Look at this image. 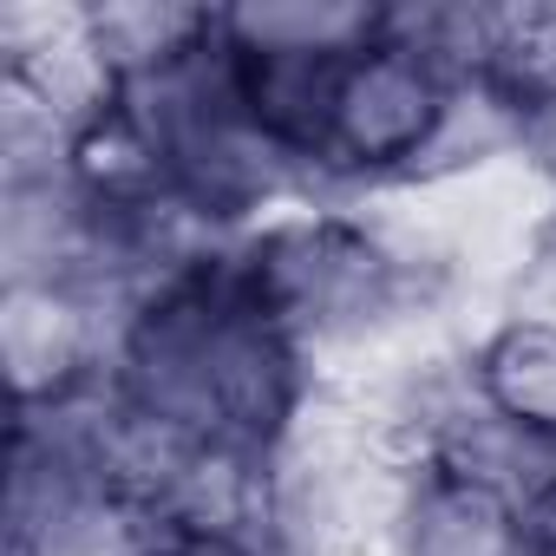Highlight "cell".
I'll return each mask as SVG.
<instances>
[{
  "label": "cell",
  "mask_w": 556,
  "mask_h": 556,
  "mask_svg": "<svg viewBox=\"0 0 556 556\" xmlns=\"http://www.w3.org/2000/svg\"><path fill=\"white\" fill-rule=\"evenodd\" d=\"M229 255L255 308L315 361L321 387L432 328H471L367 197H302L242 229Z\"/></svg>",
  "instance_id": "obj_2"
},
{
  "label": "cell",
  "mask_w": 556,
  "mask_h": 556,
  "mask_svg": "<svg viewBox=\"0 0 556 556\" xmlns=\"http://www.w3.org/2000/svg\"><path fill=\"white\" fill-rule=\"evenodd\" d=\"M419 465L458 471V478H471L478 491H491V497L530 510V504L556 484V439H543V432H530V426L491 413V406L471 393V406L439 432L432 458H419Z\"/></svg>",
  "instance_id": "obj_9"
},
{
  "label": "cell",
  "mask_w": 556,
  "mask_h": 556,
  "mask_svg": "<svg viewBox=\"0 0 556 556\" xmlns=\"http://www.w3.org/2000/svg\"><path fill=\"white\" fill-rule=\"evenodd\" d=\"M216 27L236 53L348 60L380 34V8L374 0H242V8H216Z\"/></svg>",
  "instance_id": "obj_10"
},
{
  "label": "cell",
  "mask_w": 556,
  "mask_h": 556,
  "mask_svg": "<svg viewBox=\"0 0 556 556\" xmlns=\"http://www.w3.org/2000/svg\"><path fill=\"white\" fill-rule=\"evenodd\" d=\"M380 556H530L523 510L478 491L458 471L406 465Z\"/></svg>",
  "instance_id": "obj_6"
},
{
  "label": "cell",
  "mask_w": 556,
  "mask_h": 556,
  "mask_svg": "<svg viewBox=\"0 0 556 556\" xmlns=\"http://www.w3.org/2000/svg\"><path fill=\"white\" fill-rule=\"evenodd\" d=\"M465 367L491 413L556 439V315L484 308L465 334Z\"/></svg>",
  "instance_id": "obj_7"
},
{
  "label": "cell",
  "mask_w": 556,
  "mask_h": 556,
  "mask_svg": "<svg viewBox=\"0 0 556 556\" xmlns=\"http://www.w3.org/2000/svg\"><path fill=\"white\" fill-rule=\"evenodd\" d=\"M138 556H275V549L262 536H249V530H170V523H151Z\"/></svg>",
  "instance_id": "obj_11"
},
{
  "label": "cell",
  "mask_w": 556,
  "mask_h": 556,
  "mask_svg": "<svg viewBox=\"0 0 556 556\" xmlns=\"http://www.w3.org/2000/svg\"><path fill=\"white\" fill-rule=\"evenodd\" d=\"M406 465L321 387L315 413L262 458V543L275 556H380Z\"/></svg>",
  "instance_id": "obj_3"
},
{
  "label": "cell",
  "mask_w": 556,
  "mask_h": 556,
  "mask_svg": "<svg viewBox=\"0 0 556 556\" xmlns=\"http://www.w3.org/2000/svg\"><path fill=\"white\" fill-rule=\"evenodd\" d=\"M523 536H530V556H556V484L523 510Z\"/></svg>",
  "instance_id": "obj_12"
},
{
  "label": "cell",
  "mask_w": 556,
  "mask_h": 556,
  "mask_svg": "<svg viewBox=\"0 0 556 556\" xmlns=\"http://www.w3.org/2000/svg\"><path fill=\"white\" fill-rule=\"evenodd\" d=\"M118 308L73 282H0V374L8 406H66L112 374Z\"/></svg>",
  "instance_id": "obj_5"
},
{
  "label": "cell",
  "mask_w": 556,
  "mask_h": 556,
  "mask_svg": "<svg viewBox=\"0 0 556 556\" xmlns=\"http://www.w3.org/2000/svg\"><path fill=\"white\" fill-rule=\"evenodd\" d=\"M105 380L151 426L255 458H268L321 400L315 361L255 308L229 249L125 308Z\"/></svg>",
  "instance_id": "obj_1"
},
{
  "label": "cell",
  "mask_w": 556,
  "mask_h": 556,
  "mask_svg": "<svg viewBox=\"0 0 556 556\" xmlns=\"http://www.w3.org/2000/svg\"><path fill=\"white\" fill-rule=\"evenodd\" d=\"M210 34L216 8H197V0H86L79 8V47L112 79V92L190 60Z\"/></svg>",
  "instance_id": "obj_8"
},
{
  "label": "cell",
  "mask_w": 556,
  "mask_h": 556,
  "mask_svg": "<svg viewBox=\"0 0 556 556\" xmlns=\"http://www.w3.org/2000/svg\"><path fill=\"white\" fill-rule=\"evenodd\" d=\"M452 79L413 47L374 34L334 79L328 144H321V197H393L413 190L432 138L445 125Z\"/></svg>",
  "instance_id": "obj_4"
}]
</instances>
